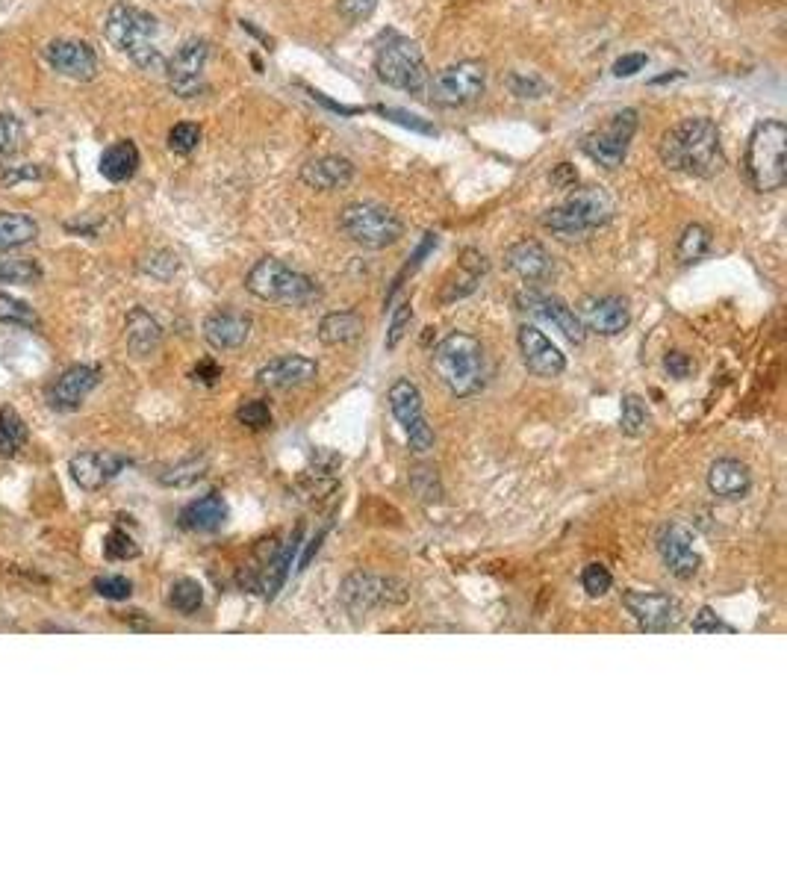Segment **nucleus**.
Returning a JSON list of instances; mask_svg holds the SVG:
<instances>
[{"label": "nucleus", "instance_id": "nucleus-37", "mask_svg": "<svg viewBox=\"0 0 787 885\" xmlns=\"http://www.w3.org/2000/svg\"><path fill=\"white\" fill-rule=\"evenodd\" d=\"M169 605L177 614L189 617V614L201 611V605H204V588L195 579H177L169 590Z\"/></svg>", "mask_w": 787, "mask_h": 885}, {"label": "nucleus", "instance_id": "nucleus-13", "mask_svg": "<svg viewBox=\"0 0 787 885\" xmlns=\"http://www.w3.org/2000/svg\"><path fill=\"white\" fill-rule=\"evenodd\" d=\"M210 59L207 39H186L171 59H166V77L177 98H195L204 92V68Z\"/></svg>", "mask_w": 787, "mask_h": 885}, {"label": "nucleus", "instance_id": "nucleus-33", "mask_svg": "<svg viewBox=\"0 0 787 885\" xmlns=\"http://www.w3.org/2000/svg\"><path fill=\"white\" fill-rule=\"evenodd\" d=\"M42 281V266L30 257H12V254H0V284H21V287H33Z\"/></svg>", "mask_w": 787, "mask_h": 885}, {"label": "nucleus", "instance_id": "nucleus-51", "mask_svg": "<svg viewBox=\"0 0 787 885\" xmlns=\"http://www.w3.org/2000/svg\"><path fill=\"white\" fill-rule=\"evenodd\" d=\"M375 6H378V0H339V12L348 21H366L375 12Z\"/></svg>", "mask_w": 787, "mask_h": 885}, {"label": "nucleus", "instance_id": "nucleus-39", "mask_svg": "<svg viewBox=\"0 0 787 885\" xmlns=\"http://www.w3.org/2000/svg\"><path fill=\"white\" fill-rule=\"evenodd\" d=\"M27 133H24V124L21 118L9 116V113H0V160L3 157H12L21 151Z\"/></svg>", "mask_w": 787, "mask_h": 885}, {"label": "nucleus", "instance_id": "nucleus-34", "mask_svg": "<svg viewBox=\"0 0 787 885\" xmlns=\"http://www.w3.org/2000/svg\"><path fill=\"white\" fill-rule=\"evenodd\" d=\"M27 440V425L12 408H0V455L12 458Z\"/></svg>", "mask_w": 787, "mask_h": 885}, {"label": "nucleus", "instance_id": "nucleus-46", "mask_svg": "<svg viewBox=\"0 0 787 885\" xmlns=\"http://www.w3.org/2000/svg\"><path fill=\"white\" fill-rule=\"evenodd\" d=\"M177 269H180V263H177V257L171 251H157V254H151V257L142 260V272L151 275V278H157V281H169Z\"/></svg>", "mask_w": 787, "mask_h": 885}, {"label": "nucleus", "instance_id": "nucleus-31", "mask_svg": "<svg viewBox=\"0 0 787 885\" xmlns=\"http://www.w3.org/2000/svg\"><path fill=\"white\" fill-rule=\"evenodd\" d=\"M363 331V316L357 310H334L319 322V340L325 346H342L357 340Z\"/></svg>", "mask_w": 787, "mask_h": 885}, {"label": "nucleus", "instance_id": "nucleus-12", "mask_svg": "<svg viewBox=\"0 0 787 885\" xmlns=\"http://www.w3.org/2000/svg\"><path fill=\"white\" fill-rule=\"evenodd\" d=\"M339 596H342V605L351 614H366V611L381 608V605L404 602L410 596V590L398 579H384V576H375V573H351L342 582Z\"/></svg>", "mask_w": 787, "mask_h": 885}, {"label": "nucleus", "instance_id": "nucleus-17", "mask_svg": "<svg viewBox=\"0 0 787 885\" xmlns=\"http://www.w3.org/2000/svg\"><path fill=\"white\" fill-rule=\"evenodd\" d=\"M578 319H581L584 331H593L602 337H617L628 328L631 310H628V301L619 295H593V298L581 301Z\"/></svg>", "mask_w": 787, "mask_h": 885}, {"label": "nucleus", "instance_id": "nucleus-54", "mask_svg": "<svg viewBox=\"0 0 787 885\" xmlns=\"http://www.w3.org/2000/svg\"><path fill=\"white\" fill-rule=\"evenodd\" d=\"M195 378L204 381V384H216V381L222 378V369H219V363H213V360H201V363L195 366Z\"/></svg>", "mask_w": 787, "mask_h": 885}, {"label": "nucleus", "instance_id": "nucleus-15", "mask_svg": "<svg viewBox=\"0 0 787 885\" xmlns=\"http://www.w3.org/2000/svg\"><path fill=\"white\" fill-rule=\"evenodd\" d=\"M622 605L646 632H667L681 617L678 602L670 593H661V590H625Z\"/></svg>", "mask_w": 787, "mask_h": 885}, {"label": "nucleus", "instance_id": "nucleus-19", "mask_svg": "<svg viewBox=\"0 0 787 885\" xmlns=\"http://www.w3.org/2000/svg\"><path fill=\"white\" fill-rule=\"evenodd\" d=\"M319 375V363L307 354H283L257 369V384L269 390H295Z\"/></svg>", "mask_w": 787, "mask_h": 885}, {"label": "nucleus", "instance_id": "nucleus-27", "mask_svg": "<svg viewBox=\"0 0 787 885\" xmlns=\"http://www.w3.org/2000/svg\"><path fill=\"white\" fill-rule=\"evenodd\" d=\"M708 490L726 502L746 499L752 490V472L746 464H740L734 458H720L708 467Z\"/></svg>", "mask_w": 787, "mask_h": 885}, {"label": "nucleus", "instance_id": "nucleus-21", "mask_svg": "<svg viewBox=\"0 0 787 885\" xmlns=\"http://www.w3.org/2000/svg\"><path fill=\"white\" fill-rule=\"evenodd\" d=\"M98 378L101 372L95 366H86V363H74L68 366L48 393V405L54 411H77L83 405V399L98 387Z\"/></svg>", "mask_w": 787, "mask_h": 885}, {"label": "nucleus", "instance_id": "nucleus-1", "mask_svg": "<svg viewBox=\"0 0 787 885\" xmlns=\"http://www.w3.org/2000/svg\"><path fill=\"white\" fill-rule=\"evenodd\" d=\"M658 157L667 169L690 177H714L726 166L720 130L711 118H684L673 124L661 136Z\"/></svg>", "mask_w": 787, "mask_h": 885}, {"label": "nucleus", "instance_id": "nucleus-3", "mask_svg": "<svg viewBox=\"0 0 787 885\" xmlns=\"http://www.w3.org/2000/svg\"><path fill=\"white\" fill-rule=\"evenodd\" d=\"M104 33L110 45L133 59L142 71H166V57L154 45L160 24L151 12L133 6V3H115L107 15Z\"/></svg>", "mask_w": 787, "mask_h": 885}, {"label": "nucleus", "instance_id": "nucleus-29", "mask_svg": "<svg viewBox=\"0 0 787 885\" xmlns=\"http://www.w3.org/2000/svg\"><path fill=\"white\" fill-rule=\"evenodd\" d=\"M160 343H163L160 322L148 310L133 307L127 313V349H130V354L133 357H148V354H154L160 349Z\"/></svg>", "mask_w": 787, "mask_h": 885}, {"label": "nucleus", "instance_id": "nucleus-38", "mask_svg": "<svg viewBox=\"0 0 787 885\" xmlns=\"http://www.w3.org/2000/svg\"><path fill=\"white\" fill-rule=\"evenodd\" d=\"M0 322L21 325V328H39V316L27 301H18L12 295L0 293Z\"/></svg>", "mask_w": 787, "mask_h": 885}, {"label": "nucleus", "instance_id": "nucleus-4", "mask_svg": "<svg viewBox=\"0 0 787 885\" xmlns=\"http://www.w3.org/2000/svg\"><path fill=\"white\" fill-rule=\"evenodd\" d=\"M743 172L755 192H776L787 180V127L779 118L758 121L749 133Z\"/></svg>", "mask_w": 787, "mask_h": 885}, {"label": "nucleus", "instance_id": "nucleus-8", "mask_svg": "<svg viewBox=\"0 0 787 885\" xmlns=\"http://www.w3.org/2000/svg\"><path fill=\"white\" fill-rule=\"evenodd\" d=\"M339 231L363 248H390L404 236V222L390 207L375 201H354L339 213Z\"/></svg>", "mask_w": 787, "mask_h": 885}, {"label": "nucleus", "instance_id": "nucleus-41", "mask_svg": "<svg viewBox=\"0 0 787 885\" xmlns=\"http://www.w3.org/2000/svg\"><path fill=\"white\" fill-rule=\"evenodd\" d=\"M201 142V127L192 121H180L169 130V148L174 154H192Z\"/></svg>", "mask_w": 787, "mask_h": 885}, {"label": "nucleus", "instance_id": "nucleus-11", "mask_svg": "<svg viewBox=\"0 0 787 885\" xmlns=\"http://www.w3.org/2000/svg\"><path fill=\"white\" fill-rule=\"evenodd\" d=\"M387 402H390V411H393L395 422L407 434L410 449L419 452V455L431 452L434 449V428L425 419L419 387L410 378H398L393 387H390V393H387Z\"/></svg>", "mask_w": 787, "mask_h": 885}, {"label": "nucleus", "instance_id": "nucleus-28", "mask_svg": "<svg viewBox=\"0 0 787 885\" xmlns=\"http://www.w3.org/2000/svg\"><path fill=\"white\" fill-rule=\"evenodd\" d=\"M227 502L222 493H207L195 502H189L180 511V526L186 531H198V534H210L219 531L227 523Z\"/></svg>", "mask_w": 787, "mask_h": 885}, {"label": "nucleus", "instance_id": "nucleus-10", "mask_svg": "<svg viewBox=\"0 0 787 885\" xmlns=\"http://www.w3.org/2000/svg\"><path fill=\"white\" fill-rule=\"evenodd\" d=\"M637 124H640L637 110H619V113L608 118L605 127H599V130H593V133L584 136L581 151L596 166L614 172V169H619L625 163V157H628V145H631V139L637 133Z\"/></svg>", "mask_w": 787, "mask_h": 885}, {"label": "nucleus", "instance_id": "nucleus-25", "mask_svg": "<svg viewBox=\"0 0 787 885\" xmlns=\"http://www.w3.org/2000/svg\"><path fill=\"white\" fill-rule=\"evenodd\" d=\"M490 272V263L487 257L478 251V248H466L457 260V266L451 269V275L443 284V293H440V301L443 304H451V301H460L466 295H472L478 290L481 278Z\"/></svg>", "mask_w": 787, "mask_h": 885}, {"label": "nucleus", "instance_id": "nucleus-35", "mask_svg": "<svg viewBox=\"0 0 787 885\" xmlns=\"http://www.w3.org/2000/svg\"><path fill=\"white\" fill-rule=\"evenodd\" d=\"M652 425V413L646 408V402L640 396H625L622 399V413H619V428L628 434V437H640L646 434Z\"/></svg>", "mask_w": 787, "mask_h": 885}, {"label": "nucleus", "instance_id": "nucleus-32", "mask_svg": "<svg viewBox=\"0 0 787 885\" xmlns=\"http://www.w3.org/2000/svg\"><path fill=\"white\" fill-rule=\"evenodd\" d=\"M39 236V225L24 213H0V251L27 245Z\"/></svg>", "mask_w": 787, "mask_h": 885}, {"label": "nucleus", "instance_id": "nucleus-30", "mask_svg": "<svg viewBox=\"0 0 787 885\" xmlns=\"http://www.w3.org/2000/svg\"><path fill=\"white\" fill-rule=\"evenodd\" d=\"M139 169V148L130 139H121L101 154V175L110 183H124Z\"/></svg>", "mask_w": 787, "mask_h": 885}, {"label": "nucleus", "instance_id": "nucleus-43", "mask_svg": "<svg viewBox=\"0 0 787 885\" xmlns=\"http://www.w3.org/2000/svg\"><path fill=\"white\" fill-rule=\"evenodd\" d=\"M614 585V576L605 564H587L581 570V588L587 590V596H605Z\"/></svg>", "mask_w": 787, "mask_h": 885}, {"label": "nucleus", "instance_id": "nucleus-48", "mask_svg": "<svg viewBox=\"0 0 787 885\" xmlns=\"http://www.w3.org/2000/svg\"><path fill=\"white\" fill-rule=\"evenodd\" d=\"M410 322H413V304L410 301H401L393 310V322H390V331H387V349H395L404 340Z\"/></svg>", "mask_w": 787, "mask_h": 885}, {"label": "nucleus", "instance_id": "nucleus-22", "mask_svg": "<svg viewBox=\"0 0 787 885\" xmlns=\"http://www.w3.org/2000/svg\"><path fill=\"white\" fill-rule=\"evenodd\" d=\"M505 266L528 284H540V281H549L555 275V260L537 239L513 242L505 251Z\"/></svg>", "mask_w": 787, "mask_h": 885}, {"label": "nucleus", "instance_id": "nucleus-18", "mask_svg": "<svg viewBox=\"0 0 787 885\" xmlns=\"http://www.w3.org/2000/svg\"><path fill=\"white\" fill-rule=\"evenodd\" d=\"M45 59L48 65L68 77V80H80V83H89L95 80L98 74V54L92 45L80 42V39H57L45 48Z\"/></svg>", "mask_w": 787, "mask_h": 885}, {"label": "nucleus", "instance_id": "nucleus-49", "mask_svg": "<svg viewBox=\"0 0 787 885\" xmlns=\"http://www.w3.org/2000/svg\"><path fill=\"white\" fill-rule=\"evenodd\" d=\"M375 113H381L384 118H390L395 124H401V127H410V130H416V133H425V136H434L437 133V127L434 124H428L425 118L413 116V113H404V110H393V107H375Z\"/></svg>", "mask_w": 787, "mask_h": 885}, {"label": "nucleus", "instance_id": "nucleus-24", "mask_svg": "<svg viewBox=\"0 0 787 885\" xmlns=\"http://www.w3.org/2000/svg\"><path fill=\"white\" fill-rule=\"evenodd\" d=\"M251 325V316L242 310H216L204 319V340L216 352H230L245 346V340L251 337Z\"/></svg>", "mask_w": 787, "mask_h": 885}, {"label": "nucleus", "instance_id": "nucleus-9", "mask_svg": "<svg viewBox=\"0 0 787 885\" xmlns=\"http://www.w3.org/2000/svg\"><path fill=\"white\" fill-rule=\"evenodd\" d=\"M487 89V68L478 59H463L437 71L428 83V98L440 107H466Z\"/></svg>", "mask_w": 787, "mask_h": 885}, {"label": "nucleus", "instance_id": "nucleus-2", "mask_svg": "<svg viewBox=\"0 0 787 885\" xmlns=\"http://www.w3.org/2000/svg\"><path fill=\"white\" fill-rule=\"evenodd\" d=\"M434 369L454 399L478 396L490 381L487 352L478 337L454 331L434 349Z\"/></svg>", "mask_w": 787, "mask_h": 885}, {"label": "nucleus", "instance_id": "nucleus-40", "mask_svg": "<svg viewBox=\"0 0 787 885\" xmlns=\"http://www.w3.org/2000/svg\"><path fill=\"white\" fill-rule=\"evenodd\" d=\"M204 472H207V461L204 458H192V461H183V464H177V467H171L160 475V481L166 484V487H189V484H195L198 478H204Z\"/></svg>", "mask_w": 787, "mask_h": 885}, {"label": "nucleus", "instance_id": "nucleus-45", "mask_svg": "<svg viewBox=\"0 0 787 885\" xmlns=\"http://www.w3.org/2000/svg\"><path fill=\"white\" fill-rule=\"evenodd\" d=\"M693 632L696 635H734V626L726 623L723 617H717L714 614V608H708V605H702L696 614H693Z\"/></svg>", "mask_w": 787, "mask_h": 885}, {"label": "nucleus", "instance_id": "nucleus-6", "mask_svg": "<svg viewBox=\"0 0 787 885\" xmlns=\"http://www.w3.org/2000/svg\"><path fill=\"white\" fill-rule=\"evenodd\" d=\"M245 290L281 307H310L322 295L319 284L310 275L286 266L275 257H263L251 266L245 278Z\"/></svg>", "mask_w": 787, "mask_h": 885}, {"label": "nucleus", "instance_id": "nucleus-14", "mask_svg": "<svg viewBox=\"0 0 787 885\" xmlns=\"http://www.w3.org/2000/svg\"><path fill=\"white\" fill-rule=\"evenodd\" d=\"M516 307H519L522 313H531V316H537V319L555 325L563 337H566L569 343H575V346H581L584 337H587V331H584L578 313H575L563 298H558V295L540 293V290H522V293H516Z\"/></svg>", "mask_w": 787, "mask_h": 885}, {"label": "nucleus", "instance_id": "nucleus-5", "mask_svg": "<svg viewBox=\"0 0 787 885\" xmlns=\"http://www.w3.org/2000/svg\"><path fill=\"white\" fill-rule=\"evenodd\" d=\"M614 219V198L602 186H587L572 192L563 204L546 210L540 216V225L561 239H584L596 228L608 225Z\"/></svg>", "mask_w": 787, "mask_h": 885}, {"label": "nucleus", "instance_id": "nucleus-50", "mask_svg": "<svg viewBox=\"0 0 787 885\" xmlns=\"http://www.w3.org/2000/svg\"><path fill=\"white\" fill-rule=\"evenodd\" d=\"M45 177V169L39 163H24V166H6L0 172V183L3 186H15L21 180H42Z\"/></svg>", "mask_w": 787, "mask_h": 885}, {"label": "nucleus", "instance_id": "nucleus-36", "mask_svg": "<svg viewBox=\"0 0 787 885\" xmlns=\"http://www.w3.org/2000/svg\"><path fill=\"white\" fill-rule=\"evenodd\" d=\"M708 251H711V234H708V228L687 225L681 239H678V260L684 266H690V263H699Z\"/></svg>", "mask_w": 787, "mask_h": 885}, {"label": "nucleus", "instance_id": "nucleus-44", "mask_svg": "<svg viewBox=\"0 0 787 885\" xmlns=\"http://www.w3.org/2000/svg\"><path fill=\"white\" fill-rule=\"evenodd\" d=\"M236 419H239V425H245V428H251V431H263V428L272 425V411H269L266 402L254 399V402H245V405L236 411Z\"/></svg>", "mask_w": 787, "mask_h": 885}, {"label": "nucleus", "instance_id": "nucleus-42", "mask_svg": "<svg viewBox=\"0 0 787 885\" xmlns=\"http://www.w3.org/2000/svg\"><path fill=\"white\" fill-rule=\"evenodd\" d=\"M104 555L110 561H130V558H139V543L127 534V531L115 529L107 534L104 540Z\"/></svg>", "mask_w": 787, "mask_h": 885}, {"label": "nucleus", "instance_id": "nucleus-52", "mask_svg": "<svg viewBox=\"0 0 787 885\" xmlns=\"http://www.w3.org/2000/svg\"><path fill=\"white\" fill-rule=\"evenodd\" d=\"M664 369L670 372V378H678V381H684L690 372H693V360L687 357L684 352H670L664 357Z\"/></svg>", "mask_w": 787, "mask_h": 885}, {"label": "nucleus", "instance_id": "nucleus-16", "mask_svg": "<svg viewBox=\"0 0 787 885\" xmlns=\"http://www.w3.org/2000/svg\"><path fill=\"white\" fill-rule=\"evenodd\" d=\"M696 537H693V531L687 529V526H681V523H667L661 534H658V552H661V561H664V567L673 573L675 579H693L696 573H699V564H702V558H699V552H696Z\"/></svg>", "mask_w": 787, "mask_h": 885}, {"label": "nucleus", "instance_id": "nucleus-20", "mask_svg": "<svg viewBox=\"0 0 787 885\" xmlns=\"http://www.w3.org/2000/svg\"><path fill=\"white\" fill-rule=\"evenodd\" d=\"M519 352H522V360L528 366V372L540 375V378H558L563 369H566V354L534 325H522L519 334Z\"/></svg>", "mask_w": 787, "mask_h": 885}, {"label": "nucleus", "instance_id": "nucleus-23", "mask_svg": "<svg viewBox=\"0 0 787 885\" xmlns=\"http://www.w3.org/2000/svg\"><path fill=\"white\" fill-rule=\"evenodd\" d=\"M124 467H127V461L115 452H77L68 461V472H71L74 484L83 490L107 487Z\"/></svg>", "mask_w": 787, "mask_h": 885}, {"label": "nucleus", "instance_id": "nucleus-7", "mask_svg": "<svg viewBox=\"0 0 787 885\" xmlns=\"http://www.w3.org/2000/svg\"><path fill=\"white\" fill-rule=\"evenodd\" d=\"M375 71H378L381 83L401 89V92H410L416 98H425L428 83H431V74H428V65H425L419 45L401 33H393V30L384 33L378 42Z\"/></svg>", "mask_w": 787, "mask_h": 885}, {"label": "nucleus", "instance_id": "nucleus-53", "mask_svg": "<svg viewBox=\"0 0 787 885\" xmlns=\"http://www.w3.org/2000/svg\"><path fill=\"white\" fill-rule=\"evenodd\" d=\"M646 68V54H625L614 62V74L617 77H634L637 71Z\"/></svg>", "mask_w": 787, "mask_h": 885}, {"label": "nucleus", "instance_id": "nucleus-47", "mask_svg": "<svg viewBox=\"0 0 787 885\" xmlns=\"http://www.w3.org/2000/svg\"><path fill=\"white\" fill-rule=\"evenodd\" d=\"M92 588H95L98 596H104V599L124 602V599H130V593H133V582L124 579V576H98Z\"/></svg>", "mask_w": 787, "mask_h": 885}, {"label": "nucleus", "instance_id": "nucleus-55", "mask_svg": "<svg viewBox=\"0 0 787 885\" xmlns=\"http://www.w3.org/2000/svg\"><path fill=\"white\" fill-rule=\"evenodd\" d=\"M552 183H555L558 189H572V186L578 183V175H575V169H572L569 163H561V166L552 172Z\"/></svg>", "mask_w": 787, "mask_h": 885}, {"label": "nucleus", "instance_id": "nucleus-26", "mask_svg": "<svg viewBox=\"0 0 787 885\" xmlns=\"http://www.w3.org/2000/svg\"><path fill=\"white\" fill-rule=\"evenodd\" d=\"M357 175L354 163L348 157H337V154H328V157H316L310 163L301 166V180L316 189V192H337V189H345L351 180Z\"/></svg>", "mask_w": 787, "mask_h": 885}]
</instances>
